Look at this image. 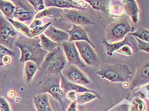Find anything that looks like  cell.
Here are the masks:
<instances>
[{
    "label": "cell",
    "mask_w": 149,
    "mask_h": 111,
    "mask_svg": "<svg viewBox=\"0 0 149 111\" xmlns=\"http://www.w3.org/2000/svg\"><path fill=\"white\" fill-rule=\"evenodd\" d=\"M14 45L18 47L21 52V58L19 59L21 62L31 60L40 67L45 57L48 54V52L42 48L40 36L31 38L26 36L21 37L16 40Z\"/></svg>",
    "instance_id": "1"
},
{
    "label": "cell",
    "mask_w": 149,
    "mask_h": 111,
    "mask_svg": "<svg viewBox=\"0 0 149 111\" xmlns=\"http://www.w3.org/2000/svg\"><path fill=\"white\" fill-rule=\"evenodd\" d=\"M96 74L112 83H127L131 79V72L126 64L113 63L101 66Z\"/></svg>",
    "instance_id": "2"
},
{
    "label": "cell",
    "mask_w": 149,
    "mask_h": 111,
    "mask_svg": "<svg viewBox=\"0 0 149 111\" xmlns=\"http://www.w3.org/2000/svg\"><path fill=\"white\" fill-rule=\"evenodd\" d=\"M39 94L49 93L54 99L58 101L61 105L63 111L64 109L63 99L65 95L61 86V76L59 74H46L38 84Z\"/></svg>",
    "instance_id": "3"
},
{
    "label": "cell",
    "mask_w": 149,
    "mask_h": 111,
    "mask_svg": "<svg viewBox=\"0 0 149 111\" xmlns=\"http://www.w3.org/2000/svg\"><path fill=\"white\" fill-rule=\"evenodd\" d=\"M65 54L61 46L48 54L44 59L40 68L45 70L47 74H59L68 64Z\"/></svg>",
    "instance_id": "4"
},
{
    "label": "cell",
    "mask_w": 149,
    "mask_h": 111,
    "mask_svg": "<svg viewBox=\"0 0 149 111\" xmlns=\"http://www.w3.org/2000/svg\"><path fill=\"white\" fill-rule=\"evenodd\" d=\"M132 31V27L127 17H124L110 23L105 31V40L110 44L123 40L127 34Z\"/></svg>",
    "instance_id": "5"
},
{
    "label": "cell",
    "mask_w": 149,
    "mask_h": 111,
    "mask_svg": "<svg viewBox=\"0 0 149 111\" xmlns=\"http://www.w3.org/2000/svg\"><path fill=\"white\" fill-rule=\"evenodd\" d=\"M18 32L5 17L0 13V44L12 50Z\"/></svg>",
    "instance_id": "6"
},
{
    "label": "cell",
    "mask_w": 149,
    "mask_h": 111,
    "mask_svg": "<svg viewBox=\"0 0 149 111\" xmlns=\"http://www.w3.org/2000/svg\"><path fill=\"white\" fill-rule=\"evenodd\" d=\"M15 6L13 18L21 22H32L37 14L28 0H12Z\"/></svg>",
    "instance_id": "7"
},
{
    "label": "cell",
    "mask_w": 149,
    "mask_h": 111,
    "mask_svg": "<svg viewBox=\"0 0 149 111\" xmlns=\"http://www.w3.org/2000/svg\"><path fill=\"white\" fill-rule=\"evenodd\" d=\"M81 58L86 65L89 66H97L100 64V60L94 51V48L89 43L85 41L74 42Z\"/></svg>",
    "instance_id": "8"
},
{
    "label": "cell",
    "mask_w": 149,
    "mask_h": 111,
    "mask_svg": "<svg viewBox=\"0 0 149 111\" xmlns=\"http://www.w3.org/2000/svg\"><path fill=\"white\" fill-rule=\"evenodd\" d=\"M62 75L68 81L74 84L87 85L91 83L89 78L79 67L74 65L67 64L61 72Z\"/></svg>",
    "instance_id": "9"
},
{
    "label": "cell",
    "mask_w": 149,
    "mask_h": 111,
    "mask_svg": "<svg viewBox=\"0 0 149 111\" xmlns=\"http://www.w3.org/2000/svg\"><path fill=\"white\" fill-rule=\"evenodd\" d=\"M61 45L65 54L68 64L74 65L78 67H85L86 66V63L80 59L74 42L65 41Z\"/></svg>",
    "instance_id": "10"
},
{
    "label": "cell",
    "mask_w": 149,
    "mask_h": 111,
    "mask_svg": "<svg viewBox=\"0 0 149 111\" xmlns=\"http://www.w3.org/2000/svg\"><path fill=\"white\" fill-rule=\"evenodd\" d=\"M63 15L65 18L77 26L94 25L95 22L86 13L76 10H63Z\"/></svg>",
    "instance_id": "11"
},
{
    "label": "cell",
    "mask_w": 149,
    "mask_h": 111,
    "mask_svg": "<svg viewBox=\"0 0 149 111\" xmlns=\"http://www.w3.org/2000/svg\"><path fill=\"white\" fill-rule=\"evenodd\" d=\"M147 83H149V60L137 69L134 78L131 81L129 88L131 91H133Z\"/></svg>",
    "instance_id": "12"
},
{
    "label": "cell",
    "mask_w": 149,
    "mask_h": 111,
    "mask_svg": "<svg viewBox=\"0 0 149 111\" xmlns=\"http://www.w3.org/2000/svg\"><path fill=\"white\" fill-rule=\"evenodd\" d=\"M69 34V42H76L80 41H85L94 48L93 43L91 42L87 35V31L80 26L73 24L72 29L66 31Z\"/></svg>",
    "instance_id": "13"
},
{
    "label": "cell",
    "mask_w": 149,
    "mask_h": 111,
    "mask_svg": "<svg viewBox=\"0 0 149 111\" xmlns=\"http://www.w3.org/2000/svg\"><path fill=\"white\" fill-rule=\"evenodd\" d=\"M43 34L52 41L60 45L63 42L68 41L70 38L68 33L66 31L57 29L51 25L45 30Z\"/></svg>",
    "instance_id": "14"
},
{
    "label": "cell",
    "mask_w": 149,
    "mask_h": 111,
    "mask_svg": "<svg viewBox=\"0 0 149 111\" xmlns=\"http://www.w3.org/2000/svg\"><path fill=\"white\" fill-rule=\"evenodd\" d=\"M60 76H61V88L63 90L64 94L66 95V93L69 92H74L77 93H82L84 92H92L96 95H99L97 92L95 91L89 90L88 88H85V87L78 85L77 84L73 83L72 82L68 81L62 75L61 73H60Z\"/></svg>",
    "instance_id": "15"
},
{
    "label": "cell",
    "mask_w": 149,
    "mask_h": 111,
    "mask_svg": "<svg viewBox=\"0 0 149 111\" xmlns=\"http://www.w3.org/2000/svg\"><path fill=\"white\" fill-rule=\"evenodd\" d=\"M45 7H55L60 9H81L82 8L72 0H45L44 1Z\"/></svg>",
    "instance_id": "16"
},
{
    "label": "cell",
    "mask_w": 149,
    "mask_h": 111,
    "mask_svg": "<svg viewBox=\"0 0 149 111\" xmlns=\"http://www.w3.org/2000/svg\"><path fill=\"white\" fill-rule=\"evenodd\" d=\"M122 3L124 5V10L126 14L130 17L133 22L137 23L139 21L140 10L136 1L134 0H126V1H122Z\"/></svg>",
    "instance_id": "17"
},
{
    "label": "cell",
    "mask_w": 149,
    "mask_h": 111,
    "mask_svg": "<svg viewBox=\"0 0 149 111\" xmlns=\"http://www.w3.org/2000/svg\"><path fill=\"white\" fill-rule=\"evenodd\" d=\"M33 103L37 111H53L49 103L48 93L38 94L35 96Z\"/></svg>",
    "instance_id": "18"
},
{
    "label": "cell",
    "mask_w": 149,
    "mask_h": 111,
    "mask_svg": "<svg viewBox=\"0 0 149 111\" xmlns=\"http://www.w3.org/2000/svg\"><path fill=\"white\" fill-rule=\"evenodd\" d=\"M103 43L105 45L106 47V50H107V53L108 56L111 57L113 54V52H117L118 50H119L121 47H123L124 45H129L131 47L132 46L131 43L130 42V40L129 39V35H126L125 36V38L123 40L117 42L115 43H112V44H110V43H108L105 39H103Z\"/></svg>",
    "instance_id": "19"
},
{
    "label": "cell",
    "mask_w": 149,
    "mask_h": 111,
    "mask_svg": "<svg viewBox=\"0 0 149 111\" xmlns=\"http://www.w3.org/2000/svg\"><path fill=\"white\" fill-rule=\"evenodd\" d=\"M63 10L61 9L55 7H49L46 8L42 10L38 13L36 14L35 19H43L47 18L51 19H58L63 15Z\"/></svg>",
    "instance_id": "20"
},
{
    "label": "cell",
    "mask_w": 149,
    "mask_h": 111,
    "mask_svg": "<svg viewBox=\"0 0 149 111\" xmlns=\"http://www.w3.org/2000/svg\"><path fill=\"white\" fill-rule=\"evenodd\" d=\"M40 67L36 63L28 60L25 62L24 65V78L26 79V83H29L31 81L33 77L35 76V74L38 71Z\"/></svg>",
    "instance_id": "21"
},
{
    "label": "cell",
    "mask_w": 149,
    "mask_h": 111,
    "mask_svg": "<svg viewBox=\"0 0 149 111\" xmlns=\"http://www.w3.org/2000/svg\"><path fill=\"white\" fill-rule=\"evenodd\" d=\"M15 10L14 4L11 1L0 0V10L7 19H13V14Z\"/></svg>",
    "instance_id": "22"
},
{
    "label": "cell",
    "mask_w": 149,
    "mask_h": 111,
    "mask_svg": "<svg viewBox=\"0 0 149 111\" xmlns=\"http://www.w3.org/2000/svg\"><path fill=\"white\" fill-rule=\"evenodd\" d=\"M40 45L42 48L48 53L52 52L56 50L61 46V45L58 44L56 42H54L51 39L47 37L44 34L40 36Z\"/></svg>",
    "instance_id": "23"
},
{
    "label": "cell",
    "mask_w": 149,
    "mask_h": 111,
    "mask_svg": "<svg viewBox=\"0 0 149 111\" xmlns=\"http://www.w3.org/2000/svg\"><path fill=\"white\" fill-rule=\"evenodd\" d=\"M87 3L96 10L101 11L104 13H109V3L111 2L108 0H87Z\"/></svg>",
    "instance_id": "24"
},
{
    "label": "cell",
    "mask_w": 149,
    "mask_h": 111,
    "mask_svg": "<svg viewBox=\"0 0 149 111\" xmlns=\"http://www.w3.org/2000/svg\"><path fill=\"white\" fill-rule=\"evenodd\" d=\"M8 21L12 23V26L14 27V28L16 29L17 31H19V32H21L23 35L28 37V38H33L31 29H30L29 27H28L25 24H24L23 23L21 22L14 21L13 19H8Z\"/></svg>",
    "instance_id": "25"
},
{
    "label": "cell",
    "mask_w": 149,
    "mask_h": 111,
    "mask_svg": "<svg viewBox=\"0 0 149 111\" xmlns=\"http://www.w3.org/2000/svg\"><path fill=\"white\" fill-rule=\"evenodd\" d=\"M95 99H100V95H96L92 92H84L77 94L76 102L78 105H82V104L89 102Z\"/></svg>",
    "instance_id": "26"
},
{
    "label": "cell",
    "mask_w": 149,
    "mask_h": 111,
    "mask_svg": "<svg viewBox=\"0 0 149 111\" xmlns=\"http://www.w3.org/2000/svg\"><path fill=\"white\" fill-rule=\"evenodd\" d=\"M128 34L133 36L135 38L140 39L143 41L149 43V29L139 28L135 32L129 33Z\"/></svg>",
    "instance_id": "27"
},
{
    "label": "cell",
    "mask_w": 149,
    "mask_h": 111,
    "mask_svg": "<svg viewBox=\"0 0 149 111\" xmlns=\"http://www.w3.org/2000/svg\"><path fill=\"white\" fill-rule=\"evenodd\" d=\"M145 102L138 97L135 98L132 101L130 111H145Z\"/></svg>",
    "instance_id": "28"
},
{
    "label": "cell",
    "mask_w": 149,
    "mask_h": 111,
    "mask_svg": "<svg viewBox=\"0 0 149 111\" xmlns=\"http://www.w3.org/2000/svg\"><path fill=\"white\" fill-rule=\"evenodd\" d=\"M6 56H11L12 57H15V53L12 50H10L6 48V47L0 44V67L4 65L3 63V60Z\"/></svg>",
    "instance_id": "29"
},
{
    "label": "cell",
    "mask_w": 149,
    "mask_h": 111,
    "mask_svg": "<svg viewBox=\"0 0 149 111\" xmlns=\"http://www.w3.org/2000/svg\"><path fill=\"white\" fill-rule=\"evenodd\" d=\"M28 1L33 6L37 13L42 12L45 8L44 1L43 0H29Z\"/></svg>",
    "instance_id": "30"
},
{
    "label": "cell",
    "mask_w": 149,
    "mask_h": 111,
    "mask_svg": "<svg viewBox=\"0 0 149 111\" xmlns=\"http://www.w3.org/2000/svg\"><path fill=\"white\" fill-rule=\"evenodd\" d=\"M51 23H52V22H49L42 26H40V27H38V28L32 29L31 32H32L33 38H35V37H37L42 34L43 32H45V30L48 28L50 25H51Z\"/></svg>",
    "instance_id": "31"
},
{
    "label": "cell",
    "mask_w": 149,
    "mask_h": 111,
    "mask_svg": "<svg viewBox=\"0 0 149 111\" xmlns=\"http://www.w3.org/2000/svg\"><path fill=\"white\" fill-rule=\"evenodd\" d=\"M137 41V50H142V51L149 53V43L142 41V40L135 38Z\"/></svg>",
    "instance_id": "32"
},
{
    "label": "cell",
    "mask_w": 149,
    "mask_h": 111,
    "mask_svg": "<svg viewBox=\"0 0 149 111\" xmlns=\"http://www.w3.org/2000/svg\"><path fill=\"white\" fill-rule=\"evenodd\" d=\"M116 52L120 53L122 55H127L130 57L132 55L131 47L127 45L121 47V48L119 50H118Z\"/></svg>",
    "instance_id": "33"
},
{
    "label": "cell",
    "mask_w": 149,
    "mask_h": 111,
    "mask_svg": "<svg viewBox=\"0 0 149 111\" xmlns=\"http://www.w3.org/2000/svg\"><path fill=\"white\" fill-rule=\"evenodd\" d=\"M0 111H12L10 107L5 98L0 97Z\"/></svg>",
    "instance_id": "34"
},
{
    "label": "cell",
    "mask_w": 149,
    "mask_h": 111,
    "mask_svg": "<svg viewBox=\"0 0 149 111\" xmlns=\"http://www.w3.org/2000/svg\"><path fill=\"white\" fill-rule=\"evenodd\" d=\"M42 21L40 19H34L31 23L29 28L30 29H34L36 28H38V27L42 26Z\"/></svg>",
    "instance_id": "35"
},
{
    "label": "cell",
    "mask_w": 149,
    "mask_h": 111,
    "mask_svg": "<svg viewBox=\"0 0 149 111\" xmlns=\"http://www.w3.org/2000/svg\"><path fill=\"white\" fill-rule=\"evenodd\" d=\"M110 111H130V110H129V105L126 103L120 104L119 105L116 106Z\"/></svg>",
    "instance_id": "36"
},
{
    "label": "cell",
    "mask_w": 149,
    "mask_h": 111,
    "mask_svg": "<svg viewBox=\"0 0 149 111\" xmlns=\"http://www.w3.org/2000/svg\"><path fill=\"white\" fill-rule=\"evenodd\" d=\"M77 93L74 92H68L67 93H66V98L68 99L69 100H71V101H74L76 100L77 99Z\"/></svg>",
    "instance_id": "37"
},
{
    "label": "cell",
    "mask_w": 149,
    "mask_h": 111,
    "mask_svg": "<svg viewBox=\"0 0 149 111\" xmlns=\"http://www.w3.org/2000/svg\"><path fill=\"white\" fill-rule=\"evenodd\" d=\"M77 103L76 100L73 101V102L71 103L70 105L69 106L68 108L66 111H77Z\"/></svg>",
    "instance_id": "38"
},
{
    "label": "cell",
    "mask_w": 149,
    "mask_h": 111,
    "mask_svg": "<svg viewBox=\"0 0 149 111\" xmlns=\"http://www.w3.org/2000/svg\"><path fill=\"white\" fill-rule=\"evenodd\" d=\"M12 62V57L11 56H6L3 60V63L4 65H8Z\"/></svg>",
    "instance_id": "39"
},
{
    "label": "cell",
    "mask_w": 149,
    "mask_h": 111,
    "mask_svg": "<svg viewBox=\"0 0 149 111\" xmlns=\"http://www.w3.org/2000/svg\"><path fill=\"white\" fill-rule=\"evenodd\" d=\"M145 111H149V101L146 100L145 101Z\"/></svg>",
    "instance_id": "40"
},
{
    "label": "cell",
    "mask_w": 149,
    "mask_h": 111,
    "mask_svg": "<svg viewBox=\"0 0 149 111\" xmlns=\"http://www.w3.org/2000/svg\"><path fill=\"white\" fill-rule=\"evenodd\" d=\"M146 88L147 89V90L148 91V92H149V84H148V85H147V86H146Z\"/></svg>",
    "instance_id": "41"
}]
</instances>
